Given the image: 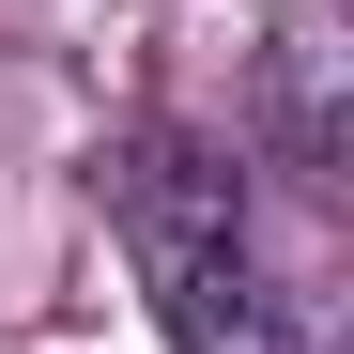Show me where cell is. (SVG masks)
I'll list each match as a JSON object with an SVG mask.
<instances>
[{"label": "cell", "instance_id": "cell-1", "mask_svg": "<svg viewBox=\"0 0 354 354\" xmlns=\"http://www.w3.org/2000/svg\"><path fill=\"white\" fill-rule=\"evenodd\" d=\"M93 185H108V216L139 247V292H154L169 354H339V292L277 231L247 154H216L185 124H139Z\"/></svg>", "mask_w": 354, "mask_h": 354}, {"label": "cell", "instance_id": "cell-2", "mask_svg": "<svg viewBox=\"0 0 354 354\" xmlns=\"http://www.w3.org/2000/svg\"><path fill=\"white\" fill-rule=\"evenodd\" d=\"M262 169L308 216H339V185H354V0H277V31H262Z\"/></svg>", "mask_w": 354, "mask_h": 354}]
</instances>
